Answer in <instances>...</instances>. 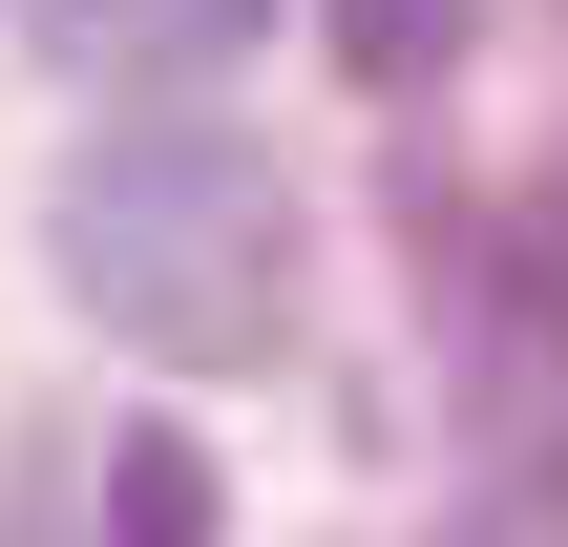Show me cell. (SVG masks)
I'll list each match as a JSON object with an SVG mask.
<instances>
[{"mask_svg": "<svg viewBox=\"0 0 568 547\" xmlns=\"http://www.w3.org/2000/svg\"><path fill=\"white\" fill-rule=\"evenodd\" d=\"M105 547H211V464H190V422H126V443H105Z\"/></svg>", "mask_w": 568, "mask_h": 547, "instance_id": "7a4b0ae2", "label": "cell"}, {"mask_svg": "<svg viewBox=\"0 0 568 547\" xmlns=\"http://www.w3.org/2000/svg\"><path fill=\"white\" fill-rule=\"evenodd\" d=\"M63 295L148 358H274L295 337V190L232 126H126L63 190Z\"/></svg>", "mask_w": 568, "mask_h": 547, "instance_id": "6da1fadb", "label": "cell"}]
</instances>
